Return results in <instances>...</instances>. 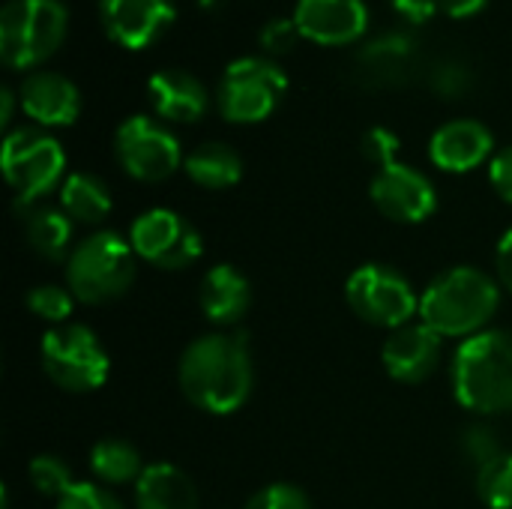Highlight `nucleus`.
<instances>
[{"instance_id": "8", "label": "nucleus", "mask_w": 512, "mask_h": 509, "mask_svg": "<svg viewBox=\"0 0 512 509\" xmlns=\"http://www.w3.org/2000/svg\"><path fill=\"white\" fill-rule=\"evenodd\" d=\"M288 87L285 72L267 57L234 60L219 81L216 105L231 123H258L270 117Z\"/></svg>"}, {"instance_id": "5", "label": "nucleus", "mask_w": 512, "mask_h": 509, "mask_svg": "<svg viewBox=\"0 0 512 509\" xmlns=\"http://www.w3.org/2000/svg\"><path fill=\"white\" fill-rule=\"evenodd\" d=\"M69 27L60 0H9L0 9V57L12 69H33L48 60Z\"/></svg>"}, {"instance_id": "38", "label": "nucleus", "mask_w": 512, "mask_h": 509, "mask_svg": "<svg viewBox=\"0 0 512 509\" xmlns=\"http://www.w3.org/2000/svg\"><path fill=\"white\" fill-rule=\"evenodd\" d=\"M12 108H15L12 87H0V126H9V120H12Z\"/></svg>"}, {"instance_id": "21", "label": "nucleus", "mask_w": 512, "mask_h": 509, "mask_svg": "<svg viewBox=\"0 0 512 509\" xmlns=\"http://www.w3.org/2000/svg\"><path fill=\"white\" fill-rule=\"evenodd\" d=\"M24 219V237L30 243V249L45 258V261H60L69 258V246H72V219L57 210V207H45V204H33L21 213Z\"/></svg>"}, {"instance_id": "32", "label": "nucleus", "mask_w": 512, "mask_h": 509, "mask_svg": "<svg viewBox=\"0 0 512 509\" xmlns=\"http://www.w3.org/2000/svg\"><path fill=\"white\" fill-rule=\"evenodd\" d=\"M297 36H300V30H297L294 18H291V21H288V18H276V21H267V24H264V30H261V45H264L267 51H273V54H282V51L294 48Z\"/></svg>"}, {"instance_id": "1", "label": "nucleus", "mask_w": 512, "mask_h": 509, "mask_svg": "<svg viewBox=\"0 0 512 509\" xmlns=\"http://www.w3.org/2000/svg\"><path fill=\"white\" fill-rule=\"evenodd\" d=\"M183 396L216 417L240 411L252 393V354L243 336L210 333L195 339L180 357Z\"/></svg>"}, {"instance_id": "37", "label": "nucleus", "mask_w": 512, "mask_h": 509, "mask_svg": "<svg viewBox=\"0 0 512 509\" xmlns=\"http://www.w3.org/2000/svg\"><path fill=\"white\" fill-rule=\"evenodd\" d=\"M489 0H441V9L450 15V18H471L477 15Z\"/></svg>"}, {"instance_id": "33", "label": "nucleus", "mask_w": 512, "mask_h": 509, "mask_svg": "<svg viewBox=\"0 0 512 509\" xmlns=\"http://www.w3.org/2000/svg\"><path fill=\"white\" fill-rule=\"evenodd\" d=\"M489 180H492L495 192H498L507 204H512V147L501 150V153L492 159Z\"/></svg>"}, {"instance_id": "4", "label": "nucleus", "mask_w": 512, "mask_h": 509, "mask_svg": "<svg viewBox=\"0 0 512 509\" xmlns=\"http://www.w3.org/2000/svg\"><path fill=\"white\" fill-rule=\"evenodd\" d=\"M138 270V255L129 240L114 231H96L81 240L66 258V282L81 303H111L123 297Z\"/></svg>"}, {"instance_id": "25", "label": "nucleus", "mask_w": 512, "mask_h": 509, "mask_svg": "<svg viewBox=\"0 0 512 509\" xmlns=\"http://www.w3.org/2000/svg\"><path fill=\"white\" fill-rule=\"evenodd\" d=\"M477 495L489 509H512V453L477 471Z\"/></svg>"}, {"instance_id": "30", "label": "nucleus", "mask_w": 512, "mask_h": 509, "mask_svg": "<svg viewBox=\"0 0 512 509\" xmlns=\"http://www.w3.org/2000/svg\"><path fill=\"white\" fill-rule=\"evenodd\" d=\"M57 509H123L120 507V501L108 492V489H102V486H96V483H75L60 501H57Z\"/></svg>"}, {"instance_id": "26", "label": "nucleus", "mask_w": 512, "mask_h": 509, "mask_svg": "<svg viewBox=\"0 0 512 509\" xmlns=\"http://www.w3.org/2000/svg\"><path fill=\"white\" fill-rule=\"evenodd\" d=\"M27 474H30L33 489H36L39 495H45V498H57V501H60V498L75 486L72 468H69L60 456H36V459L30 462Z\"/></svg>"}, {"instance_id": "28", "label": "nucleus", "mask_w": 512, "mask_h": 509, "mask_svg": "<svg viewBox=\"0 0 512 509\" xmlns=\"http://www.w3.org/2000/svg\"><path fill=\"white\" fill-rule=\"evenodd\" d=\"M459 450H462L465 462L474 468V474L480 468H486L489 462H495L498 456L507 453L498 429H492V426H471V429H465V435L459 441Z\"/></svg>"}, {"instance_id": "22", "label": "nucleus", "mask_w": 512, "mask_h": 509, "mask_svg": "<svg viewBox=\"0 0 512 509\" xmlns=\"http://www.w3.org/2000/svg\"><path fill=\"white\" fill-rule=\"evenodd\" d=\"M186 174L204 186V189H228L243 177V159L234 147L222 144V141H210L195 147L186 162H183Z\"/></svg>"}, {"instance_id": "35", "label": "nucleus", "mask_w": 512, "mask_h": 509, "mask_svg": "<svg viewBox=\"0 0 512 509\" xmlns=\"http://www.w3.org/2000/svg\"><path fill=\"white\" fill-rule=\"evenodd\" d=\"M390 3L396 6V12H402L414 24L429 21L438 12V6H441V0H390Z\"/></svg>"}, {"instance_id": "14", "label": "nucleus", "mask_w": 512, "mask_h": 509, "mask_svg": "<svg viewBox=\"0 0 512 509\" xmlns=\"http://www.w3.org/2000/svg\"><path fill=\"white\" fill-rule=\"evenodd\" d=\"M99 18L117 45L138 51L174 21V0H99Z\"/></svg>"}, {"instance_id": "7", "label": "nucleus", "mask_w": 512, "mask_h": 509, "mask_svg": "<svg viewBox=\"0 0 512 509\" xmlns=\"http://www.w3.org/2000/svg\"><path fill=\"white\" fill-rule=\"evenodd\" d=\"M45 375L69 393H90L108 381L111 360L99 336L84 324H60L39 345Z\"/></svg>"}, {"instance_id": "6", "label": "nucleus", "mask_w": 512, "mask_h": 509, "mask_svg": "<svg viewBox=\"0 0 512 509\" xmlns=\"http://www.w3.org/2000/svg\"><path fill=\"white\" fill-rule=\"evenodd\" d=\"M3 177L15 189V207L27 210L39 204L42 195H48L66 168V156L57 138H51L45 129L21 126L12 129L3 138Z\"/></svg>"}, {"instance_id": "19", "label": "nucleus", "mask_w": 512, "mask_h": 509, "mask_svg": "<svg viewBox=\"0 0 512 509\" xmlns=\"http://www.w3.org/2000/svg\"><path fill=\"white\" fill-rule=\"evenodd\" d=\"M198 303H201V312L207 315V321H213L219 327H231L252 306L249 279L231 264L210 267L198 285Z\"/></svg>"}, {"instance_id": "17", "label": "nucleus", "mask_w": 512, "mask_h": 509, "mask_svg": "<svg viewBox=\"0 0 512 509\" xmlns=\"http://www.w3.org/2000/svg\"><path fill=\"white\" fill-rule=\"evenodd\" d=\"M495 138L480 120H450L444 123L429 144V156L441 171L465 174L483 165L492 156Z\"/></svg>"}, {"instance_id": "27", "label": "nucleus", "mask_w": 512, "mask_h": 509, "mask_svg": "<svg viewBox=\"0 0 512 509\" xmlns=\"http://www.w3.org/2000/svg\"><path fill=\"white\" fill-rule=\"evenodd\" d=\"M27 309L48 321V324H69V315L75 309V294H69L66 288L60 285H36L30 294H27Z\"/></svg>"}, {"instance_id": "31", "label": "nucleus", "mask_w": 512, "mask_h": 509, "mask_svg": "<svg viewBox=\"0 0 512 509\" xmlns=\"http://www.w3.org/2000/svg\"><path fill=\"white\" fill-rule=\"evenodd\" d=\"M363 153H366V159H369V162H375L378 168H387V165H393V162H396L399 138H396L390 129L375 126V129H369V132H366V138H363Z\"/></svg>"}, {"instance_id": "20", "label": "nucleus", "mask_w": 512, "mask_h": 509, "mask_svg": "<svg viewBox=\"0 0 512 509\" xmlns=\"http://www.w3.org/2000/svg\"><path fill=\"white\" fill-rule=\"evenodd\" d=\"M138 509H198V492L186 471L168 462L147 465L135 483Z\"/></svg>"}, {"instance_id": "3", "label": "nucleus", "mask_w": 512, "mask_h": 509, "mask_svg": "<svg viewBox=\"0 0 512 509\" xmlns=\"http://www.w3.org/2000/svg\"><path fill=\"white\" fill-rule=\"evenodd\" d=\"M453 393L468 411L483 417L512 411V333L483 330L459 345Z\"/></svg>"}, {"instance_id": "9", "label": "nucleus", "mask_w": 512, "mask_h": 509, "mask_svg": "<svg viewBox=\"0 0 512 509\" xmlns=\"http://www.w3.org/2000/svg\"><path fill=\"white\" fill-rule=\"evenodd\" d=\"M345 300L351 312L375 327L399 330L420 315V297L414 294L411 282L384 264H366L348 276Z\"/></svg>"}, {"instance_id": "12", "label": "nucleus", "mask_w": 512, "mask_h": 509, "mask_svg": "<svg viewBox=\"0 0 512 509\" xmlns=\"http://www.w3.org/2000/svg\"><path fill=\"white\" fill-rule=\"evenodd\" d=\"M372 201L375 207L393 219V222H405V225H420L426 222L435 207H438V192L432 186V180L402 162H393L387 168H378V174L372 177Z\"/></svg>"}, {"instance_id": "24", "label": "nucleus", "mask_w": 512, "mask_h": 509, "mask_svg": "<svg viewBox=\"0 0 512 509\" xmlns=\"http://www.w3.org/2000/svg\"><path fill=\"white\" fill-rule=\"evenodd\" d=\"M90 471L96 480L108 486H123V483H138L144 474L141 453L120 438H105L90 450Z\"/></svg>"}, {"instance_id": "36", "label": "nucleus", "mask_w": 512, "mask_h": 509, "mask_svg": "<svg viewBox=\"0 0 512 509\" xmlns=\"http://www.w3.org/2000/svg\"><path fill=\"white\" fill-rule=\"evenodd\" d=\"M495 267H498V279L501 285L512 291V228L501 237L498 252H495Z\"/></svg>"}, {"instance_id": "15", "label": "nucleus", "mask_w": 512, "mask_h": 509, "mask_svg": "<svg viewBox=\"0 0 512 509\" xmlns=\"http://www.w3.org/2000/svg\"><path fill=\"white\" fill-rule=\"evenodd\" d=\"M441 345H444V336H438L423 321L405 324L390 333V339L384 342L381 360H384V369L390 372V378H396L402 384H420L438 369Z\"/></svg>"}, {"instance_id": "2", "label": "nucleus", "mask_w": 512, "mask_h": 509, "mask_svg": "<svg viewBox=\"0 0 512 509\" xmlns=\"http://www.w3.org/2000/svg\"><path fill=\"white\" fill-rule=\"evenodd\" d=\"M501 285L477 267L441 273L420 297V321L444 339H471L495 318Z\"/></svg>"}, {"instance_id": "10", "label": "nucleus", "mask_w": 512, "mask_h": 509, "mask_svg": "<svg viewBox=\"0 0 512 509\" xmlns=\"http://www.w3.org/2000/svg\"><path fill=\"white\" fill-rule=\"evenodd\" d=\"M114 150L123 171L141 183H159L186 162L174 132H168L159 120L144 114H135L120 123Z\"/></svg>"}, {"instance_id": "23", "label": "nucleus", "mask_w": 512, "mask_h": 509, "mask_svg": "<svg viewBox=\"0 0 512 509\" xmlns=\"http://www.w3.org/2000/svg\"><path fill=\"white\" fill-rule=\"evenodd\" d=\"M60 210L81 225H99L111 213V192L108 186L84 171H75L60 186Z\"/></svg>"}, {"instance_id": "11", "label": "nucleus", "mask_w": 512, "mask_h": 509, "mask_svg": "<svg viewBox=\"0 0 512 509\" xmlns=\"http://www.w3.org/2000/svg\"><path fill=\"white\" fill-rule=\"evenodd\" d=\"M129 243L135 255L159 270H183L195 264L204 252V240L192 222L180 213L156 207L132 222Z\"/></svg>"}, {"instance_id": "13", "label": "nucleus", "mask_w": 512, "mask_h": 509, "mask_svg": "<svg viewBox=\"0 0 512 509\" xmlns=\"http://www.w3.org/2000/svg\"><path fill=\"white\" fill-rule=\"evenodd\" d=\"M294 24L318 45H348L366 33L369 9L363 0H297Z\"/></svg>"}, {"instance_id": "18", "label": "nucleus", "mask_w": 512, "mask_h": 509, "mask_svg": "<svg viewBox=\"0 0 512 509\" xmlns=\"http://www.w3.org/2000/svg\"><path fill=\"white\" fill-rule=\"evenodd\" d=\"M150 102L162 120L171 123H195L210 108V93L192 72L183 69H159L150 75Z\"/></svg>"}, {"instance_id": "29", "label": "nucleus", "mask_w": 512, "mask_h": 509, "mask_svg": "<svg viewBox=\"0 0 512 509\" xmlns=\"http://www.w3.org/2000/svg\"><path fill=\"white\" fill-rule=\"evenodd\" d=\"M243 509H312V504L303 489H297L291 483H273V486L255 492Z\"/></svg>"}, {"instance_id": "16", "label": "nucleus", "mask_w": 512, "mask_h": 509, "mask_svg": "<svg viewBox=\"0 0 512 509\" xmlns=\"http://www.w3.org/2000/svg\"><path fill=\"white\" fill-rule=\"evenodd\" d=\"M18 96H21L24 114L36 120L39 126H69L78 120V111H81L78 87L66 75L48 72V69L27 75Z\"/></svg>"}, {"instance_id": "34", "label": "nucleus", "mask_w": 512, "mask_h": 509, "mask_svg": "<svg viewBox=\"0 0 512 509\" xmlns=\"http://www.w3.org/2000/svg\"><path fill=\"white\" fill-rule=\"evenodd\" d=\"M468 69L462 63H444L438 72H435V90H441L444 96H459L465 93L468 87Z\"/></svg>"}]
</instances>
